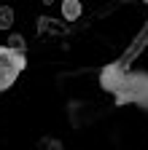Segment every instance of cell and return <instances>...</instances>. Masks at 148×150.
<instances>
[{
	"label": "cell",
	"mask_w": 148,
	"mask_h": 150,
	"mask_svg": "<svg viewBox=\"0 0 148 150\" xmlns=\"http://www.w3.org/2000/svg\"><path fill=\"white\" fill-rule=\"evenodd\" d=\"M27 59L22 54H14L11 48L0 46V91H6L8 86H14V81L22 75Z\"/></svg>",
	"instance_id": "obj_1"
},
{
	"label": "cell",
	"mask_w": 148,
	"mask_h": 150,
	"mask_svg": "<svg viewBox=\"0 0 148 150\" xmlns=\"http://www.w3.org/2000/svg\"><path fill=\"white\" fill-rule=\"evenodd\" d=\"M62 16L67 19V22H76V19L81 16V3L78 0H65L62 3Z\"/></svg>",
	"instance_id": "obj_2"
},
{
	"label": "cell",
	"mask_w": 148,
	"mask_h": 150,
	"mask_svg": "<svg viewBox=\"0 0 148 150\" xmlns=\"http://www.w3.org/2000/svg\"><path fill=\"white\" fill-rule=\"evenodd\" d=\"M6 48H11L14 54H22V56H24V38H22L19 32H14V35L8 38V46H6Z\"/></svg>",
	"instance_id": "obj_3"
},
{
	"label": "cell",
	"mask_w": 148,
	"mask_h": 150,
	"mask_svg": "<svg viewBox=\"0 0 148 150\" xmlns=\"http://www.w3.org/2000/svg\"><path fill=\"white\" fill-rule=\"evenodd\" d=\"M11 24H14V8L0 6V30H8Z\"/></svg>",
	"instance_id": "obj_4"
}]
</instances>
